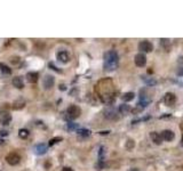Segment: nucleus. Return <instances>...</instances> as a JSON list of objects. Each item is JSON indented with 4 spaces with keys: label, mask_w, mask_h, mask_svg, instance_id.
Wrapping results in <instances>:
<instances>
[{
    "label": "nucleus",
    "mask_w": 183,
    "mask_h": 171,
    "mask_svg": "<svg viewBox=\"0 0 183 171\" xmlns=\"http://www.w3.org/2000/svg\"><path fill=\"white\" fill-rule=\"evenodd\" d=\"M119 57L118 54L114 50L105 52L104 55V68L105 71H114L118 66Z\"/></svg>",
    "instance_id": "f257e3e1"
},
{
    "label": "nucleus",
    "mask_w": 183,
    "mask_h": 171,
    "mask_svg": "<svg viewBox=\"0 0 183 171\" xmlns=\"http://www.w3.org/2000/svg\"><path fill=\"white\" fill-rule=\"evenodd\" d=\"M80 114H81V111H80V108H79L77 105H71V106L68 107V110H67V116L70 120L77 119V118L80 116Z\"/></svg>",
    "instance_id": "f03ea898"
},
{
    "label": "nucleus",
    "mask_w": 183,
    "mask_h": 171,
    "mask_svg": "<svg viewBox=\"0 0 183 171\" xmlns=\"http://www.w3.org/2000/svg\"><path fill=\"white\" fill-rule=\"evenodd\" d=\"M6 162L9 165H16L21 162V156L17 153H9L6 155Z\"/></svg>",
    "instance_id": "7ed1b4c3"
},
{
    "label": "nucleus",
    "mask_w": 183,
    "mask_h": 171,
    "mask_svg": "<svg viewBox=\"0 0 183 171\" xmlns=\"http://www.w3.org/2000/svg\"><path fill=\"white\" fill-rule=\"evenodd\" d=\"M135 64H136V66H139V68H143L145 64H147V57H145V55L144 54H142V52H139V54H136L135 55Z\"/></svg>",
    "instance_id": "20e7f679"
},
{
    "label": "nucleus",
    "mask_w": 183,
    "mask_h": 171,
    "mask_svg": "<svg viewBox=\"0 0 183 171\" xmlns=\"http://www.w3.org/2000/svg\"><path fill=\"white\" fill-rule=\"evenodd\" d=\"M139 50L142 52H150L153 50V46L150 41H141L139 43Z\"/></svg>",
    "instance_id": "39448f33"
},
{
    "label": "nucleus",
    "mask_w": 183,
    "mask_h": 171,
    "mask_svg": "<svg viewBox=\"0 0 183 171\" xmlns=\"http://www.w3.org/2000/svg\"><path fill=\"white\" fill-rule=\"evenodd\" d=\"M12 122V114H9L8 112H1L0 113V123L2 126H8Z\"/></svg>",
    "instance_id": "423d86ee"
},
{
    "label": "nucleus",
    "mask_w": 183,
    "mask_h": 171,
    "mask_svg": "<svg viewBox=\"0 0 183 171\" xmlns=\"http://www.w3.org/2000/svg\"><path fill=\"white\" fill-rule=\"evenodd\" d=\"M164 102L167 106H169V107H172V106H174L175 102H176V96L174 94H172V93H167L165 95V98H164Z\"/></svg>",
    "instance_id": "0eeeda50"
},
{
    "label": "nucleus",
    "mask_w": 183,
    "mask_h": 171,
    "mask_svg": "<svg viewBox=\"0 0 183 171\" xmlns=\"http://www.w3.org/2000/svg\"><path fill=\"white\" fill-rule=\"evenodd\" d=\"M43 85H44L45 89H47V90L51 89L53 86H54V77L49 75V74L45 75L44 80H43Z\"/></svg>",
    "instance_id": "6e6552de"
},
{
    "label": "nucleus",
    "mask_w": 183,
    "mask_h": 171,
    "mask_svg": "<svg viewBox=\"0 0 183 171\" xmlns=\"http://www.w3.org/2000/svg\"><path fill=\"white\" fill-rule=\"evenodd\" d=\"M25 78H26V81L29 83H35L38 81V79H39V74L37 72H27Z\"/></svg>",
    "instance_id": "1a4fd4ad"
},
{
    "label": "nucleus",
    "mask_w": 183,
    "mask_h": 171,
    "mask_svg": "<svg viewBox=\"0 0 183 171\" xmlns=\"http://www.w3.org/2000/svg\"><path fill=\"white\" fill-rule=\"evenodd\" d=\"M56 57H57V60H60L61 63H68V62L70 60L69 54H68L67 51H64V50L59 51V52H57V55H56Z\"/></svg>",
    "instance_id": "9d476101"
},
{
    "label": "nucleus",
    "mask_w": 183,
    "mask_h": 171,
    "mask_svg": "<svg viewBox=\"0 0 183 171\" xmlns=\"http://www.w3.org/2000/svg\"><path fill=\"white\" fill-rule=\"evenodd\" d=\"M161 137H163V139L166 140V142H172L174 139L175 135L172 130H164L161 132Z\"/></svg>",
    "instance_id": "9b49d317"
},
{
    "label": "nucleus",
    "mask_w": 183,
    "mask_h": 171,
    "mask_svg": "<svg viewBox=\"0 0 183 171\" xmlns=\"http://www.w3.org/2000/svg\"><path fill=\"white\" fill-rule=\"evenodd\" d=\"M33 151L38 155H43V154H45L47 152V146L45 145V144H38V145H35L33 147Z\"/></svg>",
    "instance_id": "f8f14e48"
},
{
    "label": "nucleus",
    "mask_w": 183,
    "mask_h": 171,
    "mask_svg": "<svg viewBox=\"0 0 183 171\" xmlns=\"http://www.w3.org/2000/svg\"><path fill=\"white\" fill-rule=\"evenodd\" d=\"M13 86L17 89H23L24 88V82H23V79L21 77H15L13 79Z\"/></svg>",
    "instance_id": "ddd939ff"
},
{
    "label": "nucleus",
    "mask_w": 183,
    "mask_h": 171,
    "mask_svg": "<svg viewBox=\"0 0 183 171\" xmlns=\"http://www.w3.org/2000/svg\"><path fill=\"white\" fill-rule=\"evenodd\" d=\"M151 139H152V142L155 143V144H157V145H160L161 143H163V137H161V135H159L158 132H151Z\"/></svg>",
    "instance_id": "4468645a"
},
{
    "label": "nucleus",
    "mask_w": 183,
    "mask_h": 171,
    "mask_svg": "<svg viewBox=\"0 0 183 171\" xmlns=\"http://www.w3.org/2000/svg\"><path fill=\"white\" fill-rule=\"evenodd\" d=\"M104 116L106 119H110V120H116L118 118V116H117V113H116L114 110H105Z\"/></svg>",
    "instance_id": "2eb2a0df"
},
{
    "label": "nucleus",
    "mask_w": 183,
    "mask_h": 171,
    "mask_svg": "<svg viewBox=\"0 0 183 171\" xmlns=\"http://www.w3.org/2000/svg\"><path fill=\"white\" fill-rule=\"evenodd\" d=\"M134 97H135V95H134V93H126V94L122 95V99L124 101V102H131V101H133L134 99Z\"/></svg>",
    "instance_id": "dca6fc26"
},
{
    "label": "nucleus",
    "mask_w": 183,
    "mask_h": 171,
    "mask_svg": "<svg viewBox=\"0 0 183 171\" xmlns=\"http://www.w3.org/2000/svg\"><path fill=\"white\" fill-rule=\"evenodd\" d=\"M77 134H78L80 137H82V138H86L90 135V131L87 130V129H78L77 130Z\"/></svg>",
    "instance_id": "f3484780"
},
{
    "label": "nucleus",
    "mask_w": 183,
    "mask_h": 171,
    "mask_svg": "<svg viewBox=\"0 0 183 171\" xmlns=\"http://www.w3.org/2000/svg\"><path fill=\"white\" fill-rule=\"evenodd\" d=\"M24 105H25V102L23 101V99H20V102H15L14 103V110H21V108H23L24 107Z\"/></svg>",
    "instance_id": "a211bd4d"
},
{
    "label": "nucleus",
    "mask_w": 183,
    "mask_h": 171,
    "mask_svg": "<svg viewBox=\"0 0 183 171\" xmlns=\"http://www.w3.org/2000/svg\"><path fill=\"white\" fill-rule=\"evenodd\" d=\"M29 135H30V132H29V130H26V129H21V130L18 131V136L21 137V138H23V139L27 138Z\"/></svg>",
    "instance_id": "6ab92c4d"
},
{
    "label": "nucleus",
    "mask_w": 183,
    "mask_h": 171,
    "mask_svg": "<svg viewBox=\"0 0 183 171\" xmlns=\"http://www.w3.org/2000/svg\"><path fill=\"white\" fill-rule=\"evenodd\" d=\"M0 71H1L4 74H10V73H12L10 68H9L7 65H5V64H0Z\"/></svg>",
    "instance_id": "aec40b11"
},
{
    "label": "nucleus",
    "mask_w": 183,
    "mask_h": 171,
    "mask_svg": "<svg viewBox=\"0 0 183 171\" xmlns=\"http://www.w3.org/2000/svg\"><path fill=\"white\" fill-rule=\"evenodd\" d=\"M119 111L122 112V114H127L128 112L131 111V107H129L128 105H125V104H124V105H122V106L119 107Z\"/></svg>",
    "instance_id": "412c9836"
},
{
    "label": "nucleus",
    "mask_w": 183,
    "mask_h": 171,
    "mask_svg": "<svg viewBox=\"0 0 183 171\" xmlns=\"http://www.w3.org/2000/svg\"><path fill=\"white\" fill-rule=\"evenodd\" d=\"M134 146H135V143H134L133 139H128V140L126 142V148H127V149H132V148H134Z\"/></svg>",
    "instance_id": "4be33fe9"
},
{
    "label": "nucleus",
    "mask_w": 183,
    "mask_h": 171,
    "mask_svg": "<svg viewBox=\"0 0 183 171\" xmlns=\"http://www.w3.org/2000/svg\"><path fill=\"white\" fill-rule=\"evenodd\" d=\"M61 140H62L61 137H56V138H53V139H51V140H49V144H48V145H49V146H53V145H55L56 143L61 142Z\"/></svg>",
    "instance_id": "5701e85b"
},
{
    "label": "nucleus",
    "mask_w": 183,
    "mask_h": 171,
    "mask_svg": "<svg viewBox=\"0 0 183 171\" xmlns=\"http://www.w3.org/2000/svg\"><path fill=\"white\" fill-rule=\"evenodd\" d=\"M161 43L165 46V49L167 50L168 48H171V43H169V40H166V39H161Z\"/></svg>",
    "instance_id": "b1692460"
},
{
    "label": "nucleus",
    "mask_w": 183,
    "mask_h": 171,
    "mask_svg": "<svg viewBox=\"0 0 183 171\" xmlns=\"http://www.w3.org/2000/svg\"><path fill=\"white\" fill-rule=\"evenodd\" d=\"M69 129L70 130H76V129H78V126L73 124V123H69Z\"/></svg>",
    "instance_id": "393cba45"
},
{
    "label": "nucleus",
    "mask_w": 183,
    "mask_h": 171,
    "mask_svg": "<svg viewBox=\"0 0 183 171\" xmlns=\"http://www.w3.org/2000/svg\"><path fill=\"white\" fill-rule=\"evenodd\" d=\"M8 135V131H6V130H1L0 131V136H7Z\"/></svg>",
    "instance_id": "a878e982"
},
{
    "label": "nucleus",
    "mask_w": 183,
    "mask_h": 171,
    "mask_svg": "<svg viewBox=\"0 0 183 171\" xmlns=\"http://www.w3.org/2000/svg\"><path fill=\"white\" fill-rule=\"evenodd\" d=\"M62 171H73V169H71V168H69V167H65V168L62 169Z\"/></svg>",
    "instance_id": "bb28decb"
},
{
    "label": "nucleus",
    "mask_w": 183,
    "mask_h": 171,
    "mask_svg": "<svg viewBox=\"0 0 183 171\" xmlns=\"http://www.w3.org/2000/svg\"><path fill=\"white\" fill-rule=\"evenodd\" d=\"M179 75H182L183 77V68L179 70Z\"/></svg>",
    "instance_id": "cd10ccee"
},
{
    "label": "nucleus",
    "mask_w": 183,
    "mask_h": 171,
    "mask_svg": "<svg viewBox=\"0 0 183 171\" xmlns=\"http://www.w3.org/2000/svg\"><path fill=\"white\" fill-rule=\"evenodd\" d=\"M60 89H61V90H65V86L61 85L60 86Z\"/></svg>",
    "instance_id": "c85d7f7f"
},
{
    "label": "nucleus",
    "mask_w": 183,
    "mask_h": 171,
    "mask_svg": "<svg viewBox=\"0 0 183 171\" xmlns=\"http://www.w3.org/2000/svg\"><path fill=\"white\" fill-rule=\"evenodd\" d=\"M129 171H140L139 169H136V168H134V169H131Z\"/></svg>",
    "instance_id": "c756f323"
},
{
    "label": "nucleus",
    "mask_w": 183,
    "mask_h": 171,
    "mask_svg": "<svg viewBox=\"0 0 183 171\" xmlns=\"http://www.w3.org/2000/svg\"><path fill=\"white\" fill-rule=\"evenodd\" d=\"M2 143H4V142H2V139L0 138V144H2Z\"/></svg>",
    "instance_id": "7c9ffc66"
},
{
    "label": "nucleus",
    "mask_w": 183,
    "mask_h": 171,
    "mask_svg": "<svg viewBox=\"0 0 183 171\" xmlns=\"http://www.w3.org/2000/svg\"><path fill=\"white\" fill-rule=\"evenodd\" d=\"M0 171H1V170H0Z\"/></svg>",
    "instance_id": "2f4dec72"
}]
</instances>
